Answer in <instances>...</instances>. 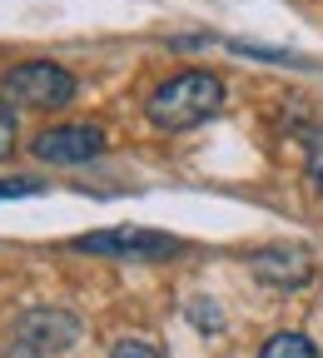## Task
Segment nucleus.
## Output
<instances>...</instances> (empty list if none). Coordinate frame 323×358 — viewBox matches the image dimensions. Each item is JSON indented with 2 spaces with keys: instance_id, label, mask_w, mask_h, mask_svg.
<instances>
[{
  "instance_id": "f03ea898",
  "label": "nucleus",
  "mask_w": 323,
  "mask_h": 358,
  "mask_svg": "<svg viewBox=\"0 0 323 358\" xmlns=\"http://www.w3.org/2000/svg\"><path fill=\"white\" fill-rule=\"evenodd\" d=\"M0 90L25 110H60L75 100V75L55 60H25L0 75Z\"/></svg>"
},
{
  "instance_id": "20e7f679",
  "label": "nucleus",
  "mask_w": 323,
  "mask_h": 358,
  "mask_svg": "<svg viewBox=\"0 0 323 358\" xmlns=\"http://www.w3.org/2000/svg\"><path fill=\"white\" fill-rule=\"evenodd\" d=\"M105 150V129L100 124H55V129H40L30 140V155L45 164H85Z\"/></svg>"
},
{
  "instance_id": "f257e3e1",
  "label": "nucleus",
  "mask_w": 323,
  "mask_h": 358,
  "mask_svg": "<svg viewBox=\"0 0 323 358\" xmlns=\"http://www.w3.org/2000/svg\"><path fill=\"white\" fill-rule=\"evenodd\" d=\"M224 110V80L209 75V70H184V75H169L155 95L145 100V115L155 129H194L204 120H214Z\"/></svg>"
},
{
  "instance_id": "9d476101",
  "label": "nucleus",
  "mask_w": 323,
  "mask_h": 358,
  "mask_svg": "<svg viewBox=\"0 0 323 358\" xmlns=\"http://www.w3.org/2000/svg\"><path fill=\"white\" fill-rule=\"evenodd\" d=\"M308 179H313V189L323 194V129L308 140Z\"/></svg>"
},
{
  "instance_id": "6e6552de",
  "label": "nucleus",
  "mask_w": 323,
  "mask_h": 358,
  "mask_svg": "<svg viewBox=\"0 0 323 358\" xmlns=\"http://www.w3.org/2000/svg\"><path fill=\"white\" fill-rule=\"evenodd\" d=\"M40 189H45V179H30V174L0 179V199H25V194H40Z\"/></svg>"
},
{
  "instance_id": "1a4fd4ad",
  "label": "nucleus",
  "mask_w": 323,
  "mask_h": 358,
  "mask_svg": "<svg viewBox=\"0 0 323 358\" xmlns=\"http://www.w3.org/2000/svg\"><path fill=\"white\" fill-rule=\"evenodd\" d=\"M110 358H164V353H159V348H155L150 338H120Z\"/></svg>"
},
{
  "instance_id": "39448f33",
  "label": "nucleus",
  "mask_w": 323,
  "mask_h": 358,
  "mask_svg": "<svg viewBox=\"0 0 323 358\" xmlns=\"http://www.w3.org/2000/svg\"><path fill=\"white\" fill-rule=\"evenodd\" d=\"M75 338H80V319H75V313H65V308H35V313H25L20 329H15V343H20V353H30V358L60 353V348H70Z\"/></svg>"
},
{
  "instance_id": "0eeeda50",
  "label": "nucleus",
  "mask_w": 323,
  "mask_h": 358,
  "mask_svg": "<svg viewBox=\"0 0 323 358\" xmlns=\"http://www.w3.org/2000/svg\"><path fill=\"white\" fill-rule=\"evenodd\" d=\"M259 358H318V348H313V338H303V334H273V338L259 348Z\"/></svg>"
},
{
  "instance_id": "9b49d317",
  "label": "nucleus",
  "mask_w": 323,
  "mask_h": 358,
  "mask_svg": "<svg viewBox=\"0 0 323 358\" xmlns=\"http://www.w3.org/2000/svg\"><path fill=\"white\" fill-rule=\"evenodd\" d=\"M10 150H15V110L0 100V159H6Z\"/></svg>"
},
{
  "instance_id": "423d86ee",
  "label": "nucleus",
  "mask_w": 323,
  "mask_h": 358,
  "mask_svg": "<svg viewBox=\"0 0 323 358\" xmlns=\"http://www.w3.org/2000/svg\"><path fill=\"white\" fill-rule=\"evenodd\" d=\"M254 274L273 289H299V284L313 279V259L299 244H268V249L254 254Z\"/></svg>"
},
{
  "instance_id": "7ed1b4c3",
  "label": "nucleus",
  "mask_w": 323,
  "mask_h": 358,
  "mask_svg": "<svg viewBox=\"0 0 323 358\" xmlns=\"http://www.w3.org/2000/svg\"><path fill=\"white\" fill-rule=\"evenodd\" d=\"M70 249L80 254H100V259H140V264H159L174 259L184 244L164 229H140V224H115V229H95V234H80Z\"/></svg>"
}]
</instances>
